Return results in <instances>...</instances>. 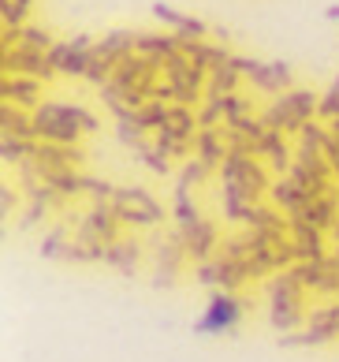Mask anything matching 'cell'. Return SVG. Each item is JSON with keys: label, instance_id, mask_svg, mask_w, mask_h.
Returning a JSON list of instances; mask_svg holds the SVG:
<instances>
[{"label": "cell", "instance_id": "6da1fadb", "mask_svg": "<svg viewBox=\"0 0 339 362\" xmlns=\"http://www.w3.org/2000/svg\"><path fill=\"white\" fill-rule=\"evenodd\" d=\"M101 127V119L83 105L67 101H42V109L34 112V131L37 142H56V146H78V135H93Z\"/></svg>", "mask_w": 339, "mask_h": 362}, {"label": "cell", "instance_id": "7a4b0ae2", "mask_svg": "<svg viewBox=\"0 0 339 362\" xmlns=\"http://www.w3.org/2000/svg\"><path fill=\"white\" fill-rule=\"evenodd\" d=\"M265 291H268V321H273V329L280 332V337H287V332L302 329L309 321L306 317V303H302L306 288H302V280H298L295 265L283 269V273H276L265 284Z\"/></svg>", "mask_w": 339, "mask_h": 362}, {"label": "cell", "instance_id": "3957f363", "mask_svg": "<svg viewBox=\"0 0 339 362\" xmlns=\"http://www.w3.org/2000/svg\"><path fill=\"white\" fill-rule=\"evenodd\" d=\"M321 112V98L314 90H287L265 109V127L268 131H283V135H298L306 124H314Z\"/></svg>", "mask_w": 339, "mask_h": 362}, {"label": "cell", "instance_id": "277c9868", "mask_svg": "<svg viewBox=\"0 0 339 362\" xmlns=\"http://www.w3.org/2000/svg\"><path fill=\"white\" fill-rule=\"evenodd\" d=\"M220 176H224V187H235L250 206H257V198L265 191H273L268 172L257 165L254 157H242V153H227V160L220 165Z\"/></svg>", "mask_w": 339, "mask_h": 362}, {"label": "cell", "instance_id": "5b68a950", "mask_svg": "<svg viewBox=\"0 0 339 362\" xmlns=\"http://www.w3.org/2000/svg\"><path fill=\"white\" fill-rule=\"evenodd\" d=\"M119 239V217L112 202H93V209L86 213V221L78 224L75 243H83L90 250H108Z\"/></svg>", "mask_w": 339, "mask_h": 362}, {"label": "cell", "instance_id": "8992f818", "mask_svg": "<svg viewBox=\"0 0 339 362\" xmlns=\"http://www.w3.org/2000/svg\"><path fill=\"white\" fill-rule=\"evenodd\" d=\"M112 206H116V217L119 224H134V228H145V224H157L165 221V209H160L153 198L138 187H119L112 194Z\"/></svg>", "mask_w": 339, "mask_h": 362}, {"label": "cell", "instance_id": "52a82bcc", "mask_svg": "<svg viewBox=\"0 0 339 362\" xmlns=\"http://www.w3.org/2000/svg\"><path fill=\"white\" fill-rule=\"evenodd\" d=\"M239 317H242V303L235 299L232 291H220L216 288L209 295V310L198 317V325L194 332H201V337H216V332H232L239 325Z\"/></svg>", "mask_w": 339, "mask_h": 362}, {"label": "cell", "instance_id": "ba28073f", "mask_svg": "<svg viewBox=\"0 0 339 362\" xmlns=\"http://www.w3.org/2000/svg\"><path fill=\"white\" fill-rule=\"evenodd\" d=\"M0 75H26V78H37V83H49L56 71L49 68V57H45V52L16 45V49L0 52Z\"/></svg>", "mask_w": 339, "mask_h": 362}, {"label": "cell", "instance_id": "9c48e42d", "mask_svg": "<svg viewBox=\"0 0 339 362\" xmlns=\"http://www.w3.org/2000/svg\"><path fill=\"white\" fill-rule=\"evenodd\" d=\"M302 288L321 291V295H335L339 299V258H321V262H298L295 265Z\"/></svg>", "mask_w": 339, "mask_h": 362}, {"label": "cell", "instance_id": "30bf717a", "mask_svg": "<svg viewBox=\"0 0 339 362\" xmlns=\"http://www.w3.org/2000/svg\"><path fill=\"white\" fill-rule=\"evenodd\" d=\"M0 101L26 109V112H37L42 109V83L26 75H0Z\"/></svg>", "mask_w": 339, "mask_h": 362}, {"label": "cell", "instance_id": "8fae6325", "mask_svg": "<svg viewBox=\"0 0 339 362\" xmlns=\"http://www.w3.org/2000/svg\"><path fill=\"white\" fill-rule=\"evenodd\" d=\"M153 19L165 23V26H172L179 37H198V42L213 30L209 23H201V19H194V16H183V11H175L172 4H165V0H157V4H153Z\"/></svg>", "mask_w": 339, "mask_h": 362}, {"label": "cell", "instance_id": "7c38bea8", "mask_svg": "<svg viewBox=\"0 0 339 362\" xmlns=\"http://www.w3.org/2000/svg\"><path fill=\"white\" fill-rule=\"evenodd\" d=\"M179 239H183V247H186V258H194V262H209L213 247L220 243L216 224H209V221H198L194 228H179Z\"/></svg>", "mask_w": 339, "mask_h": 362}, {"label": "cell", "instance_id": "4fadbf2b", "mask_svg": "<svg viewBox=\"0 0 339 362\" xmlns=\"http://www.w3.org/2000/svg\"><path fill=\"white\" fill-rule=\"evenodd\" d=\"M268 194H273L276 209H283L291 221H295V217H302L306 206L314 202V198H309V194H306V191H302V187H298L291 176H280V180L273 183V191H268Z\"/></svg>", "mask_w": 339, "mask_h": 362}, {"label": "cell", "instance_id": "5bb4252c", "mask_svg": "<svg viewBox=\"0 0 339 362\" xmlns=\"http://www.w3.org/2000/svg\"><path fill=\"white\" fill-rule=\"evenodd\" d=\"M186 258V247H183V239L179 232H175L165 247H160L157 254V273H153V288H168L175 284V273H179V262Z\"/></svg>", "mask_w": 339, "mask_h": 362}, {"label": "cell", "instance_id": "9a60e30c", "mask_svg": "<svg viewBox=\"0 0 339 362\" xmlns=\"http://www.w3.org/2000/svg\"><path fill=\"white\" fill-rule=\"evenodd\" d=\"M134 45H138V34H134V30H108L101 42H93V57L108 60V64L116 68L119 60L134 52Z\"/></svg>", "mask_w": 339, "mask_h": 362}, {"label": "cell", "instance_id": "2e32d148", "mask_svg": "<svg viewBox=\"0 0 339 362\" xmlns=\"http://www.w3.org/2000/svg\"><path fill=\"white\" fill-rule=\"evenodd\" d=\"M291 247H295V258L298 262H321L324 258V235L317 228H309L302 221H291Z\"/></svg>", "mask_w": 339, "mask_h": 362}, {"label": "cell", "instance_id": "e0dca14e", "mask_svg": "<svg viewBox=\"0 0 339 362\" xmlns=\"http://www.w3.org/2000/svg\"><path fill=\"white\" fill-rule=\"evenodd\" d=\"M250 86L265 90V93H287L291 90V64L273 60V64H257L250 75Z\"/></svg>", "mask_w": 339, "mask_h": 362}, {"label": "cell", "instance_id": "ac0fdd59", "mask_svg": "<svg viewBox=\"0 0 339 362\" xmlns=\"http://www.w3.org/2000/svg\"><path fill=\"white\" fill-rule=\"evenodd\" d=\"M0 135L37 142V131H34V112H26V109H16V105L0 101Z\"/></svg>", "mask_w": 339, "mask_h": 362}, {"label": "cell", "instance_id": "d6986e66", "mask_svg": "<svg viewBox=\"0 0 339 362\" xmlns=\"http://www.w3.org/2000/svg\"><path fill=\"white\" fill-rule=\"evenodd\" d=\"M257 157L268 160V168L276 172V176H287L295 168L291 165V153H287V139H283V131H265V139L257 142Z\"/></svg>", "mask_w": 339, "mask_h": 362}, {"label": "cell", "instance_id": "ffe728a7", "mask_svg": "<svg viewBox=\"0 0 339 362\" xmlns=\"http://www.w3.org/2000/svg\"><path fill=\"white\" fill-rule=\"evenodd\" d=\"M194 153L201 165H209V168H220L224 160H227V142H224V131H198V139H194Z\"/></svg>", "mask_w": 339, "mask_h": 362}, {"label": "cell", "instance_id": "44dd1931", "mask_svg": "<svg viewBox=\"0 0 339 362\" xmlns=\"http://www.w3.org/2000/svg\"><path fill=\"white\" fill-rule=\"evenodd\" d=\"M165 131H172L179 142H191L198 139V116L186 109V105H168V119H165Z\"/></svg>", "mask_w": 339, "mask_h": 362}, {"label": "cell", "instance_id": "7402d4cb", "mask_svg": "<svg viewBox=\"0 0 339 362\" xmlns=\"http://www.w3.org/2000/svg\"><path fill=\"white\" fill-rule=\"evenodd\" d=\"M138 254H142V250H138V243H134V239H116V243L105 250V262L116 265L124 276H134V269H138Z\"/></svg>", "mask_w": 339, "mask_h": 362}, {"label": "cell", "instance_id": "603a6c76", "mask_svg": "<svg viewBox=\"0 0 339 362\" xmlns=\"http://www.w3.org/2000/svg\"><path fill=\"white\" fill-rule=\"evenodd\" d=\"M134 52L142 57H157V60H168L172 52H179V37L175 34H138V45Z\"/></svg>", "mask_w": 339, "mask_h": 362}, {"label": "cell", "instance_id": "cb8c5ba5", "mask_svg": "<svg viewBox=\"0 0 339 362\" xmlns=\"http://www.w3.org/2000/svg\"><path fill=\"white\" fill-rule=\"evenodd\" d=\"M235 86H239V71L232 68V60H227V64H220V68L209 71L206 93L209 98H227V93H235Z\"/></svg>", "mask_w": 339, "mask_h": 362}, {"label": "cell", "instance_id": "d4e9b609", "mask_svg": "<svg viewBox=\"0 0 339 362\" xmlns=\"http://www.w3.org/2000/svg\"><path fill=\"white\" fill-rule=\"evenodd\" d=\"M30 153H34V142L0 135V160H4V165H26V160H30Z\"/></svg>", "mask_w": 339, "mask_h": 362}, {"label": "cell", "instance_id": "484cf974", "mask_svg": "<svg viewBox=\"0 0 339 362\" xmlns=\"http://www.w3.org/2000/svg\"><path fill=\"white\" fill-rule=\"evenodd\" d=\"M165 119H168V105L165 101H149V105H142L138 112H134V124H138L142 131H157L165 127Z\"/></svg>", "mask_w": 339, "mask_h": 362}, {"label": "cell", "instance_id": "4316f807", "mask_svg": "<svg viewBox=\"0 0 339 362\" xmlns=\"http://www.w3.org/2000/svg\"><path fill=\"white\" fill-rule=\"evenodd\" d=\"M175 221H179V228H194L201 221L198 209H194L191 187H179V183H175Z\"/></svg>", "mask_w": 339, "mask_h": 362}, {"label": "cell", "instance_id": "83f0119b", "mask_svg": "<svg viewBox=\"0 0 339 362\" xmlns=\"http://www.w3.org/2000/svg\"><path fill=\"white\" fill-rule=\"evenodd\" d=\"M90 64H93V49L83 52V49H71V42H67V57H64V64H60V75H71V78L83 75V78H86Z\"/></svg>", "mask_w": 339, "mask_h": 362}, {"label": "cell", "instance_id": "f1b7e54d", "mask_svg": "<svg viewBox=\"0 0 339 362\" xmlns=\"http://www.w3.org/2000/svg\"><path fill=\"white\" fill-rule=\"evenodd\" d=\"M134 157H138L142 165L153 168L157 176H168V172H172V157H165V153L157 150V146H149V142H145V146H138V150H134Z\"/></svg>", "mask_w": 339, "mask_h": 362}, {"label": "cell", "instance_id": "f546056e", "mask_svg": "<svg viewBox=\"0 0 339 362\" xmlns=\"http://www.w3.org/2000/svg\"><path fill=\"white\" fill-rule=\"evenodd\" d=\"M34 0H0V19L4 26H26V11Z\"/></svg>", "mask_w": 339, "mask_h": 362}, {"label": "cell", "instance_id": "4dcf8cb0", "mask_svg": "<svg viewBox=\"0 0 339 362\" xmlns=\"http://www.w3.org/2000/svg\"><path fill=\"white\" fill-rule=\"evenodd\" d=\"M19 45H26V49H37V52H49L52 45V34L45 30V26H23V42Z\"/></svg>", "mask_w": 339, "mask_h": 362}, {"label": "cell", "instance_id": "1f68e13d", "mask_svg": "<svg viewBox=\"0 0 339 362\" xmlns=\"http://www.w3.org/2000/svg\"><path fill=\"white\" fill-rule=\"evenodd\" d=\"M194 280L201 288H220V258H209V262H198L194 265Z\"/></svg>", "mask_w": 339, "mask_h": 362}, {"label": "cell", "instance_id": "d6a6232c", "mask_svg": "<svg viewBox=\"0 0 339 362\" xmlns=\"http://www.w3.org/2000/svg\"><path fill=\"white\" fill-rule=\"evenodd\" d=\"M116 135H119V142H124L127 150H138V146H145V131L134 124V119H119V124H116Z\"/></svg>", "mask_w": 339, "mask_h": 362}, {"label": "cell", "instance_id": "836d02e7", "mask_svg": "<svg viewBox=\"0 0 339 362\" xmlns=\"http://www.w3.org/2000/svg\"><path fill=\"white\" fill-rule=\"evenodd\" d=\"M64 239H67V232H64V228H52V232L42 239V250H37V254H42V258H64Z\"/></svg>", "mask_w": 339, "mask_h": 362}, {"label": "cell", "instance_id": "e575fe53", "mask_svg": "<svg viewBox=\"0 0 339 362\" xmlns=\"http://www.w3.org/2000/svg\"><path fill=\"white\" fill-rule=\"evenodd\" d=\"M335 116H339V75L332 78L328 93H324V98H321V112H317V119H328V124H332Z\"/></svg>", "mask_w": 339, "mask_h": 362}, {"label": "cell", "instance_id": "d590c367", "mask_svg": "<svg viewBox=\"0 0 339 362\" xmlns=\"http://www.w3.org/2000/svg\"><path fill=\"white\" fill-rule=\"evenodd\" d=\"M206 172H209V165H201L198 157H191L183 165V172H179V187H194V183H201L206 180Z\"/></svg>", "mask_w": 339, "mask_h": 362}, {"label": "cell", "instance_id": "8d00e7d4", "mask_svg": "<svg viewBox=\"0 0 339 362\" xmlns=\"http://www.w3.org/2000/svg\"><path fill=\"white\" fill-rule=\"evenodd\" d=\"M45 57H49V68L60 75V64H64V57H67V42H56V45L45 52Z\"/></svg>", "mask_w": 339, "mask_h": 362}, {"label": "cell", "instance_id": "74e56055", "mask_svg": "<svg viewBox=\"0 0 339 362\" xmlns=\"http://www.w3.org/2000/svg\"><path fill=\"white\" fill-rule=\"evenodd\" d=\"M257 64H261V60H254V57H232V68L239 71V75H254V68H257Z\"/></svg>", "mask_w": 339, "mask_h": 362}, {"label": "cell", "instance_id": "f35d334b", "mask_svg": "<svg viewBox=\"0 0 339 362\" xmlns=\"http://www.w3.org/2000/svg\"><path fill=\"white\" fill-rule=\"evenodd\" d=\"M45 209H49L45 202H34V209H30V213H26V217H23V224H19V228H34L37 221L45 217Z\"/></svg>", "mask_w": 339, "mask_h": 362}, {"label": "cell", "instance_id": "ab89813d", "mask_svg": "<svg viewBox=\"0 0 339 362\" xmlns=\"http://www.w3.org/2000/svg\"><path fill=\"white\" fill-rule=\"evenodd\" d=\"M16 202H19V198L11 194V187L4 183V187H0V213H4V217H8V213H11V206H16Z\"/></svg>", "mask_w": 339, "mask_h": 362}, {"label": "cell", "instance_id": "60d3db41", "mask_svg": "<svg viewBox=\"0 0 339 362\" xmlns=\"http://www.w3.org/2000/svg\"><path fill=\"white\" fill-rule=\"evenodd\" d=\"M324 19H328V23H339V4H328V8H324Z\"/></svg>", "mask_w": 339, "mask_h": 362}, {"label": "cell", "instance_id": "b9f144b4", "mask_svg": "<svg viewBox=\"0 0 339 362\" xmlns=\"http://www.w3.org/2000/svg\"><path fill=\"white\" fill-rule=\"evenodd\" d=\"M332 232H335V258H339V221H335V228H332Z\"/></svg>", "mask_w": 339, "mask_h": 362}, {"label": "cell", "instance_id": "7bdbcfd3", "mask_svg": "<svg viewBox=\"0 0 339 362\" xmlns=\"http://www.w3.org/2000/svg\"><path fill=\"white\" fill-rule=\"evenodd\" d=\"M328 131H332V135H339V116H335L332 124H328Z\"/></svg>", "mask_w": 339, "mask_h": 362}]
</instances>
